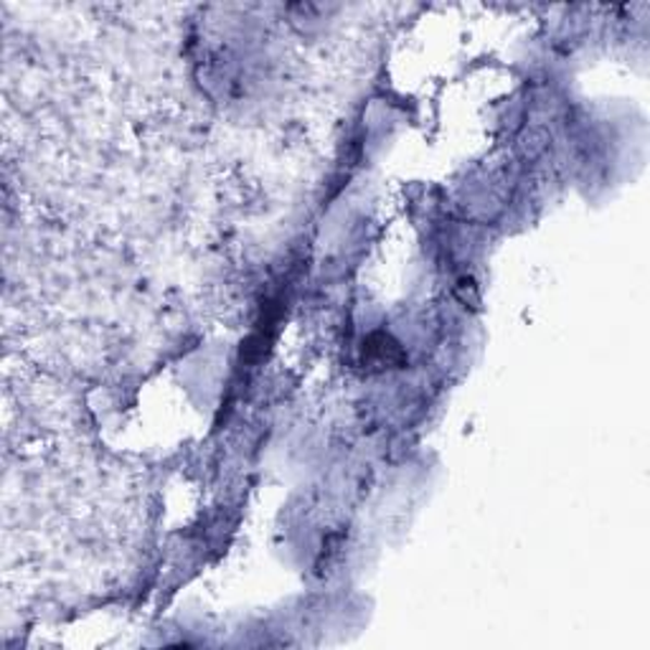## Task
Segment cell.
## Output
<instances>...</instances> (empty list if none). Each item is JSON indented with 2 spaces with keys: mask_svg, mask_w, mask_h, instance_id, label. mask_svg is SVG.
<instances>
[{
  "mask_svg": "<svg viewBox=\"0 0 650 650\" xmlns=\"http://www.w3.org/2000/svg\"><path fill=\"white\" fill-rule=\"evenodd\" d=\"M361 364L366 372H391V368L407 366V351L395 336L387 330H376V334L366 336L364 346H361Z\"/></svg>",
  "mask_w": 650,
  "mask_h": 650,
  "instance_id": "6da1fadb",
  "label": "cell"
}]
</instances>
